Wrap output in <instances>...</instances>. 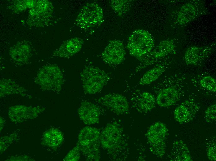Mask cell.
Wrapping results in <instances>:
<instances>
[{
  "mask_svg": "<svg viewBox=\"0 0 216 161\" xmlns=\"http://www.w3.org/2000/svg\"><path fill=\"white\" fill-rule=\"evenodd\" d=\"M199 85L206 90L214 92L216 91V80L212 77L205 76L201 77L199 80Z\"/></svg>",
  "mask_w": 216,
  "mask_h": 161,
  "instance_id": "603a6c76",
  "label": "cell"
},
{
  "mask_svg": "<svg viewBox=\"0 0 216 161\" xmlns=\"http://www.w3.org/2000/svg\"><path fill=\"white\" fill-rule=\"evenodd\" d=\"M80 76L84 92L89 94L101 91L111 78L108 72L92 66L85 67L81 72Z\"/></svg>",
  "mask_w": 216,
  "mask_h": 161,
  "instance_id": "3957f363",
  "label": "cell"
},
{
  "mask_svg": "<svg viewBox=\"0 0 216 161\" xmlns=\"http://www.w3.org/2000/svg\"><path fill=\"white\" fill-rule=\"evenodd\" d=\"M29 49L27 47H15L10 50V54L12 58L16 61L24 62L28 59L30 54Z\"/></svg>",
  "mask_w": 216,
  "mask_h": 161,
  "instance_id": "7402d4cb",
  "label": "cell"
},
{
  "mask_svg": "<svg viewBox=\"0 0 216 161\" xmlns=\"http://www.w3.org/2000/svg\"><path fill=\"white\" fill-rule=\"evenodd\" d=\"M198 107L192 100H187L177 107L173 112L174 119L179 123L190 121L198 111Z\"/></svg>",
  "mask_w": 216,
  "mask_h": 161,
  "instance_id": "5bb4252c",
  "label": "cell"
},
{
  "mask_svg": "<svg viewBox=\"0 0 216 161\" xmlns=\"http://www.w3.org/2000/svg\"><path fill=\"white\" fill-rule=\"evenodd\" d=\"M98 129L87 126L79 132L77 146L86 160L97 161L100 159V137Z\"/></svg>",
  "mask_w": 216,
  "mask_h": 161,
  "instance_id": "7a4b0ae2",
  "label": "cell"
},
{
  "mask_svg": "<svg viewBox=\"0 0 216 161\" xmlns=\"http://www.w3.org/2000/svg\"><path fill=\"white\" fill-rule=\"evenodd\" d=\"M97 101L118 115L126 114L129 110V105L127 99L125 96L119 94H108L100 97Z\"/></svg>",
  "mask_w": 216,
  "mask_h": 161,
  "instance_id": "ba28073f",
  "label": "cell"
},
{
  "mask_svg": "<svg viewBox=\"0 0 216 161\" xmlns=\"http://www.w3.org/2000/svg\"><path fill=\"white\" fill-rule=\"evenodd\" d=\"M211 50L209 47H201L196 46L190 47L184 55V60L189 65H196L203 60Z\"/></svg>",
  "mask_w": 216,
  "mask_h": 161,
  "instance_id": "e0dca14e",
  "label": "cell"
},
{
  "mask_svg": "<svg viewBox=\"0 0 216 161\" xmlns=\"http://www.w3.org/2000/svg\"><path fill=\"white\" fill-rule=\"evenodd\" d=\"M150 150L154 155L161 157L164 154L165 143L164 141L157 143L150 144Z\"/></svg>",
  "mask_w": 216,
  "mask_h": 161,
  "instance_id": "d4e9b609",
  "label": "cell"
},
{
  "mask_svg": "<svg viewBox=\"0 0 216 161\" xmlns=\"http://www.w3.org/2000/svg\"><path fill=\"white\" fill-rule=\"evenodd\" d=\"M78 112L80 120L86 124H94L99 120L100 112L99 107L90 102H82Z\"/></svg>",
  "mask_w": 216,
  "mask_h": 161,
  "instance_id": "4fadbf2b",
  "label": "cell"
},
{
  "mask_svg": "<svg viewBox=\"0 0 216 161\" xmlns=\"http://www.w3.org/2000/svg\"><path fill=\"white\" fill-rule=\"evenodd\" d=\"M122 130L116 123L108 124L100 134V142L102 147L109 151L118 148L122 138Z\"/></svg>",
  "mask_w": 216,
  "mask_h": 161,
  "instance_id": "9c48e42d",
  "label": "cell"
},
{
  "mask_svg": "<svg viewBox=\"0 0 216 161\" xmlns=\"http://www.w3.org/2000/svg\"><path fill=\"white\" fill-rule=\"evenodd\" d=\"M63 137L61 133L56 130H53L48 133V142L52 147L58 146L62 142Z\"/></svg>",
  "mask_w": 216,
  "mask_h": 161,
  "instance_id": "cb8c5ba5",
  "label": "cell"
},
{
  "mask_svg": "<svg viewBox=\"0 0 216 161\" xmlns=\"http://www.w3.org/2000/svg\"><path fill=\"white\" fill-rule=\"evenodd\" d=\"M167 131L165 125L160 122H156L151 126L146 133L150 144L164 141Z\"/></svg>",
  "mask_w": 216,
  "mask_h": 161,
  "instance_id": "ac0fdd59",
  "label": "cell"
},
{
  "mask_svg": "<svg viewBox=\"0 0 216 161\" xmlns=\"http://www.w3.org/2000/svg\"><path fill=\"white\" fill-rule=\"evenodd\" d=\"M190 2L181 6L176 12L175 19L178 24L184 25L191 21L202 14L203 5L198 2Z\"/></svg>",
  "mask_w": 216,
  "mask_h": 161,
  "instance_id": "8fae6325",
  "label": "cell"
},
{
  "mask_svg": "<svg viewBox=\"0 0 216 161\" xmlns=\"http://www.w3.org/2000/svg\"><path fill=\"white\" fill-rule=\"evenodd\" d=\"M103 20L101 7L96 3H89L83 7L77 17L76 22L81 28L86 29L100 25Z\"/></svg>",
  "mask_w": 216,
  "mask_h": 161,
  "instance_id": "8992f818",
  "label": "cell"
},
{
  "mask_svg": "<svg viewBox=\"0 0 216 161\" xmlns=\"http://www.w3.org/2000/svg\"><path fill=\"white\" fill-rule=\"evenodd\" d=\"M81 153L78 147L76 146L70 151L64 160L73 161H79L80 159Z\"/></svg>",
  "mask_w": 216,
  "mask_h": 161,
  "instance_id": "4316f807",
  "label": "cell"
},
{
  "mask_svg": "<svg viewBox=\"0 0 216 161\" xmlns=\"http://www.w3.org/2000/svg\"><path fill=\"white\" fill-rule=\"evenodd\" d=\"M110 3L112 9L120 16L124 15L128 11L131 5L130 0H111Z\"/></svg>",
  "mask_w": 216,
  "mask_h": 161,
  "instance_id": "ffe728a7",
  "label": "cell"
},
{
  "mask_svg": "<svg viewBox=\"0 0 216 161\" xmlns=\"http://www.w3.org/2000/svg\"><path fill=\"white\" fill-rule=\"evenodd\" d=\"M34 82L42 89L59 91L64 83L63 74L57 66H45L38 72Z\"/></svg>",
  "mask_w": 216,
  "mask_h": 161,
  "instance_id": "5b68a950",
  "label": "cell"
},
{
  "mask_svg": "<svg viewBox=\"0 0 216 161\" xmlns=\"http://www.w3.org/2000/svg\"><path fill=\"white\" fill-rule=\"evenodd\" d=\"M175 48V45L171 41L164 40L161 41L140 61V64L136 67L135 72H139L164 59Z\"/></svg>",
  "mask_w": 216,
  "mask_h": 161,
  "instance_id": "52a82bcc",
  "label": "cell"
},
{
  "mask_svg": "<svg viewBox=\"0 0 216 161\" xmlns=\"http://www.w3.org/2000/svg\"><path fill=\"white\" fill-rule=\"evenodd\" d=\"M168 60L161 62L146 72L139 79L137 85H145L156 80L167 70L169 64Z\"/></svg>",
  "mask_w": 216,
  "mask_h": 161,
  "instance_id": "2e32d148",
  "label": "cell"
},
{
  "mask_svg": "<svg viewBox=\"0 0 216 161\" xmlns=\"http://www.w3.org/2000/svg\"><path fill=\"white\" fill-rule=\"evenodd\" d=\"M216 143H211L207 148V154L209 159L211 161H215L216 155Z\"/></svg>",
  "mask_w": 216,
  "mask_h": 161,
  "instance_id": "83f0119b",
  "label": "cell"
},
{
  "mask_svg": "<svg viewBox=\"0 0 216 161\" xmlns=\"http://www.w3.org/2000/svg\"><path fill=\"white\" fill-rule=\"evenodd\" d=\"M185 76L180 74L167 76L163 78L153 88L158 90L157 104L162 107L174 105L180 99L186 85Z\"/></svg>",
  "mask_w": 216,
  "mask_h": 161,
  "instance_id": "6da1fadb",
  "label": "cell"
},
{
  "mask_svg": "<svg viewBox=\"0 0 216 161\" xmlns=\"http://www.w3.org/2000/svg\"><path fill=\"white\" fill-rule=\"evenodd\" d=\"M216 104L208 107L205 112V117L208 122H213L216 120Z\"/></svg>",
  "mask_w": 216,
  "mask_h": 161,
  "instance_id": "484cf974",
  "label": "cell"
},
{
  "mask_svg": "<svg viewBox=\"0 0 216 161\" xmlns=\"http://www.w3.org/2000/svg\"><path fill=\"white\" fill-rule=\"evenodd\" d=\"M83 41L78 37L72 38L65 41L53 53L55 56L69 58L77 54L81 50Z\"/></svg>",
  "mask_w": 216,
  "mask_h": 161,
  "instance_id": "9a60e30c",
  "label": "cell"
},
{
  "mask_svg": "<svg viewBox=\"0 0 216 161\" xmlns=\"http://www.w3.org/2000/svg\"><path fill=\"white\" fill-rule=\"evenodd\" d=\"M1 93L2 92L12 93L18 91L22 92L24 91L23 88L20 86L14 81L10 79H2L0 82Z\"/></svg>",
  "mask_w": 216,
  "mask_h": 161,
  "instance_id": "44dd1931",
  "label": "cell"
},
{
  "mask_svg": "<svg viewBox=\"0 0 216 161\" xmlns=\"http://www.w3.org/2000/svg\"><path fill=\"white\" fill-rule=\"evenodd\" d=\"M135 108L142 113H146L152 110L156 103V98L151 93L146 91H137L132 98Z\"/></svg>",
  "mask_w": 216,
  "mask_h": 161,
  "instance_id": "7c38bea8",
  "label": "cell"
},
{
  "mask_svg": "<svg viewBox=\"0 0 216 161\" xmlns=\"http://www.w3.org/2000/svg\"><path fill=\"white\" fill-rule=\"evenodd\" d=\"M173 160L179 161H191L190 151L186 145L181 140L173 142L171 151Z\"/></svg>",
  "mask_w": 216,
  "mask_h": 161,
  "instance_id": "d6986e66",
  "label": "cell"
},
{
  "mask_svg": "<svg viewBox=\"0 0 216 161\" xmlns=\"http://www.w3.org/2000/svg\"><path fill=\"white\" fill-rule=\"evenodd\" d=\"M154 46L151 35L146 30L138 29L130 35L127 46L130 54L141 61L152 51Z\"/></svg>",
  "mask_w": 216,
  "mask_h": 161,
  "instance_id": "277c9868",
  "label": "cell"
},
{
  "mask_svg": "<svg viewBox=\"0 0 216 161\" xmlns=\"http://www.w3.org/2000/svg\"><path fill=\"white\" fill-rule=\"evenodd\" d=\"M125 51L123 43L120 40L110 41L105 48L101 54L104 62L107 64L118 65L124 60Z\"/></svg>",
  "mask_w": 216,
  "mask_h": 161,
  "instance_id": "30bf717a",
  "label": "cell"
}]
</instances>
